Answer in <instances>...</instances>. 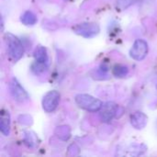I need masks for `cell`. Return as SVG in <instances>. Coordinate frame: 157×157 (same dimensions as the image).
<instances>
[{
	"mask_svg": "<svg viewBox=\"0 0 157 157\" xmlns=\"http://www.w3.org/2000/svg\"><path fill=\"white\" fill-rule=\"evenodd\" d=\"M75 102L81 109L91 112H96L100 110L103 106L101 100L87 94L77 95L75 97Z\"/></svg>",
	"mask_w": 157,
	"mask_h": 157,
	"instance_id": "1",
	"label": "cell"
},
{
	"mask_svg": "<svg viewBox=\"0 0 157 157\" xmlns=\"http://www.w3.org/2000/svg\"><path fill=\"white\" fill-rule=\"evenodd\" d=\"M5 39L6 41L8 52L10 56L12 57V59L15 61L19 60L24 53V48L20 40L11 33H6L5 35Z\"/></svg>",
	"mask_w": 157,
	"mask_h": 157,
	"instance_id": "2",
	"label": "cell"
},
{
	"mask_svg": "<svg viewBox=\"0 0 157 157\" xmlns=\"http://www.w3.org/2000/svg\"><path fill=\"white\" fill-rule=\"evenodd\" d=\"M100 29L97 23H81L74 28V31L82 37L92 38L98 34Z\"/></svg>",
	"mask_w": 157,
	"mask_h": 157,
	"instance_id": "3",
	"label": "cell"
},
{
	"mask_svg": "<svg viewBox=\"0 0 157 157\" xmlns=\"http://www.w3.org/2000/svg\"><path fill=\"white\" fill-rule=\"evenodd\" d=\"M148 53V44L144 40H136L131 49L130 54L136 61L144 60Z\"/></svg>",
	"mask_w": 157,
	"mask_h": 157,
	"instance_id": "4",
	"label": "cell"
},
{
	"mask_svg": "<svg viewBox=\"0 0 157 157\" xmlns=\"http://www.w3.org/2000/svg\"><path fill=\"white\" fill-rule=\"evenodd\" d=\"M59 100H60V94L57 91L52 90L48 92L42 99L43 109L48 113L54 111L59 104Z\"/></svg>",
	"mask_w": 157,
	"mask_h": 157,
	"instance_id": "5",
	"label": "cell"
},
{
	"mask_svg": "<svg viewBox=\"0 0 157 157\" xmlns=\"http://www.w3.org/2000/svg\"><path fill=\"white\" fill-rule=\"evenodd\" d=\"M10 93L13 97V98L17 102H25L29 99L28 93L25 91V89L20 86V84L16 80L12 79L10 82Z\"/></svg>",
	"mask_w": 157,
	"mask_h": 157,
	"instance_id": "6",
	"label": "cell"
},
{
	"mask_svg": "<svg viewBox=\"0 0 157 157\" xmlns=\"http://www.w3.org/2000/svg\"><path fill=\"white\" fill-rule=\"evenodd\" d=\"M34 58L35 63H37L36 69H40V71H43V69L47 66L48 63V53L47 50L43 46H39L34 51Z\"/></svg>",
	"mask_w": 157,
	"mask_h": 157,
	"instance_id": "7",
	"label": "cell"
},
{
	"mask_svg": "<svg viewBox=\"0 0 157 157\" xmlns=\"http://www.w3.org/2000/svg\"><path fill=\"white\" fill-rule=\"evenodd\" d=\"M117 105L114 102H107L104 104L100 110V118L104 122H109L117 112Z\"/></svg>",
	"mask_w": 157,
	"mask_h": 157,
	"instance_id": "8",
	"label": "cell"
},
{
	"mask_svg": "<svg viewBox=\"0 0 157 157\" xmlns=\"http://www.w3.org/2000/svg\"><path fill=\"white\" fill-rule=\"evenodd\" d=\"M148 121V118L147 116L143 113V112H135L131 116V123L132 125L137 129V130H142L144 129Z\"/></svg>",
	"mask_w": 157,
	"mask_h": 157,
	"instance_id": "9",
	"label": "cell"
},
{
	"mask_svg": "<svg viewBox=\"0 0 157 157\" xmlns=\"http://www.w3.org/2000/svg\"><path fill=\"white\" fill-rule=\"evenodd\" d=\"M0 131L5 136H8L10 133V115L9 113L2 109L0 117Z\"/></svg>",
	"mask_w": 157,
	"mask_h": 157,
	"instance_id": "10",
	"label": "cell"
},
{
	"mask_svg": "<svg viewBox=\"0 0 157 157\" xmlns=\"http://www.w3.org/2000/svg\"><path fill=\"white\" fill-rule=\"evenodd\" d=\"M20 20L26 26H32L37 23V17L33 12L28 10L21 15Z\"/></svg>",
	"mask_w": 157,
	"mask_h": 157,
	"instance_id": "11",
	"label": "cell"
},
{
	"mask_svg": "<svg viewBox=\"0 0 157 157\" xmlns=\"http://www.w3.org/2000/svg\"><path fill=\"white\" fill-rule=\"evenodd\" d=\"M112 73H113L114 76L119 77V78H122V77H125V76L128 75L129 69H128V67L125 66V65L118 64V65H115V66H114Z\"/></svg>",
	"mask_w": 157,
	"mask_h": 157,
	"instance_id": "12",
	"label": "cell"
},
{
	"mask_svg": "<svg viewBox=\"0 0 157 157\" xmlns=\"http://www.w3.org/2000/svg\"><path fill=\"white\" fill-rule=\"evenodd\" d=\"M135 0H117V7L121 10H124L131 6Z\"/></svg>",
	"mask_w": 157,
	"mask_h": 157,
	"instance_id": "13",
	"label": "cell"
},
{
	"mask_svg": "<svg viewBox=\"0 0 157 157\" xmlns=\"http://www.w3.org/2000/svg\"><path fill=\"white\" fill-rule=\"evenodd\" d=\"M156 88H157V86H156Z\"/></svg>",
	"mask_w": 157,
	"mask_h": 157,
	"instance_id": "14",
	"label": "cell"
}]
</instances>
